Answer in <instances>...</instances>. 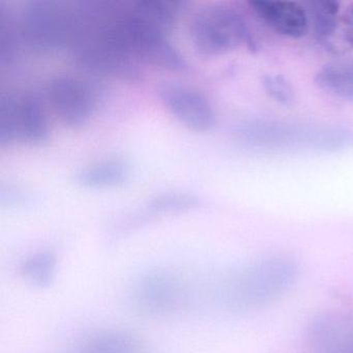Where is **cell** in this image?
<instances>
[{
  "label": "cell",
  "mask_w": 353,
  "mask_h": 353,
  "mask_svg": "<svg viewBox=\"0 0 353 353\" xmlns=\"http://www.w3.org/2000/svg\"><path fill=\"white\" fill-rule=\"evenodd\" d=\"M121 26L128 48L140 63L170 72L187 71V61L169 40V32L141 15L134 3H123Z\"/></svg>",
  "instance_id": "5b68a950"
},
{
  "label": "cell",
  "mask_w": 353,
  "mask_h": 353,
  "mask_svg": "<svg viewBox=\"0 0 353 353\" xmlns=\"http://www.w3.org/2000/svg\"><path fill=\"white\" fill-rule=\"evenodd\" d=\"M163 106L181 125L195 132L210 131L216 125L210 101L200 90L179 83H165L159 88Z\"/></svg>",
  "instance_id": "ba28073f"
},
{
  "label": "cell",
  "mask_w": 353,
  "mask_h": 353,
  "mask_svg": "<svg viewBox=\"0 0 353 353\" xmlns=\"http://www.w3.org/2000/svg\"><path fill=\"white\" fill-rule=\"evenodd\" d=\"M252 11L279 34L301 39L309 32L310 19L303 5L289 0H253Z\"/></svg>",
  "instance_id": "9c48e42d"
},
{
  "label": "cell",
  "mask_w": 353,
  "mask_h": 353,
  "mask_svg": "<svg viewBox=\"0 0 353 353\" xmlns=\"http://www.w3.org/2000/svg\"><path fill=\"white\" fill-rule=\"evenodd\" d=\"M315 81L327 94L353 102V61L323 65L316 74Z\"/></svg>",
  "instance_id": "8fae6325"
},
{
  "label": "cell",
  "mask_w": 353,
  "mask_h": 353,
  "mask_svg": "<svg viewBox=\"0 0 353 353\" xmlns=\"http://www.w3.org/2000/svg\"><path fill=\"white\" fill-rule=\"evenodd\" d=\"M78 28L69 47L74 63L88 73L137 81L141 63L125 44L121 26V3H78Z\"/></svg>",
  "instance_id": "6da1fadb"
},
{
  "label": "cell",
  "mask_w": 353,
  "mask_h": 353,
  "mask_svg": "<svg viewBox=\"0 0 353 353\" xmlns=\"http://www.w3.org/2000/svg\"><path fill=\"white\" fill-rule=\"evenodd\" d=\"M78 28V7L61 0H30L17 23L20 42L37 54L69 49Z\"/></svg>",
  "instance_id": "3957f363"
},
{
  "label": "cell",
  "mask_w": 353,
  "mask_h": 353,
  "mask_svg": "<svg viewBox=\"0 0 353 353\" xmlns=\"http://www.w3.org/2000/svg\"><path fill=\"white\" fill-rule=\"evenodd\" d=\"M310 26L313 28L318 40L330 42L339 32L340 5L332 0H319L307 3Z\"/></svg>",
  "instance_id": "7c38bea8"
},
{
  "label": "cell",
  "mask_w": 353,
  "mask_h": 353,
  "mask_svg": "<svg viewBox=\"0 0 353 353\" xmlns=\"http://www.w3.org/2000/svg\"><path fill=\"white\" fill-rule=\"evenodd\" d=\"M45 98L59 121L75 130L90 123L100 103L96 86L71 75L51 77L45 84Z\"/></svg>",
  "instance_id": "52a82bcc"
},
{
  "label": "cell",
  "mask_w": 353,
  "mask_h": 353,
  "mask_svg": "<svg viewBox=\"0 0 353 353\" xmlns=\"http://www.w3.org/2000/svg\"><path fill=\"white\" fill-rule=\"evenodd\" d=\"M137 347V340L132 334L106 332L90 338L80 353H133Z\"/></svg>",
  "instance_id": "5bb4252c"
},
{
  "label": "cell",
  "mask_w": 353,
  "mask_h": 353,
  "mask_svg": "<svg viewBox=\"0 0 353 353\" xmlns=\"http://www.w3.org/2000/svg\"><path fill=\"white\" fill-rule=\"evenodd\" d=\"M199 200L193 194L185 192H166L154 196L146 204V212L154 214H174L193 210Z\"/></svg>",
  "instance_id": "2e32d148"
},
{
  "label": "cell",
  "mask_w": 353,
  "mask_h": 353,
  "mask_svg": "<svg viewBox=\"0 0 353 353\" xmlns=\"http://www.w3.org/2000/svg\"><path fill=\"white\" fill-rule=\"evenodd\" d=\"M50 136L48 115L40 97L32 92L3 94L0 99V146H39Z\"/></svg>",
  "instance_id": "8992f818"
},
{
  "label": "cell",
  "mask_w": 353,
  "mask_h": 353,
  "mask_svg": "<svg viewBox=\"0 0 353 353\" xmlns=\"http://www.w3.org/2000/svg\"><path fill=\"white\" fill-rule=\"evenodd\" d=\"M188 32L194 48L205 57L227 54L252 43L243 16L223 5L198 9L192 16Z\"/></svg>",
  "instance_id": "277c9868"
},
{
  "label": "cell",
  "mask_w": 353,
  "mask_h": 353,
  "mask_svg": "<svg viewBox=\"0 0 353 353\" xmlns=\"http://www.w3.org/2000/svg\"><path fill=\"white\" fill-rule=\"evenodd\" d=\"M131 174L129 163L121 158H109L92 163L78 171L76 183L85 189H113L125 185Z\"/></svg>",
  "instance_id": "30bf717a"
},
{
  "label": "cell",
  "mask_w": 353,
  "mask_h": 353,
  "mask_svg": "<svg viewBox=\"0 0 353 353\" xmlns=\"http://www.w3.org/2000/svg\"><path fill=\"white\" fill-rule=\"evenodd\" d=\"M343 23L348 30L353 32V3H351L345 11L344 16H343Z\"/></svg>",
  "instance_id": "ac0fdd59"
},
{
  "label": "cell",
  "mask_w": 353,
  "mask_h": 353,
  "mask_svg": "<svg viewBox=\"0 0 353 353\" xmlns=\"http://www.w3.org/2000/svg\"><path fill=\"white\" fill-rule=\"evenodd\" d=\"M234 135L241 145L262 152H336L353 148L352 128L340 125L254 119L239 123Z\"/></svg>",
  "instance_id": "7a4b0ae2"
},
{
  "label": "cell",
  "mask_w": 353,
  "mask_h": 353,
  "mask_svg": "<svg viewBox=\"0 0 353 353\" xmlns=\"http://www.w3.org/2000/svg\"><path fill=\"white\" fill-rule=\"evenodd\" d=\"M262 85L268 97L279 104L289 106L294 103V90L288 80L282 75L270 74L264 76L262 79Z\"/></svg>",
  "instance_id": "e0dca14e"
},
{
  "label": "cell",
  "mask_w": 353,
  "mask_h": 353,
  "mask_svg": "<svg viewBox=\"0 0 353 353\" xmlns=\"http://www.w3.org/2000/svg\"><path fill=\"white\" fill-rule=\"evenodd\" d=\"M174 285L165 276H152L140 289L141 301L145 307L154 312L168 311L176 301Z\"/></svg>",
  "instance_id": "4fadbf2b"
},
{
  "label": "cell",
  "mask_w": 353,
  "mask_h": 353,
  "mask_svg": "<svg viewBox=\"0 0 353 353\" xmlns=\"http://www.w3.org/2000/svg\"><path fill=\"white\" fill-rule=\"evenodd\" d=\"M57 270V257L49 251L39 252L30 256L22 263L21 274L34 286L46 287L51 284Z\"/></svg>",
  "instance_id": "9a60e30c"
}]
</instances>
